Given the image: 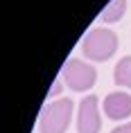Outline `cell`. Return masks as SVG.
Here are the masks:
<instances>
[{
	"label": "cell",
	"instance_id": "obj_7",
	"mask_svg": "<svg viewBox=\"0 0 131 133\" xmlns=\"http://www.w3.org/2000/svg\"><path fill=\"white\" fill-rule=\"evenodd\" d=\"M113 79L117 86L131 88V56H122L115 63V70H113Z\"/></svg>",
	"mask_w": 131,
	"mask_h": 133
},
{
	"label": "cell",
	"instance_id": "obj_8",
	"mask_svg": "<svg viewBox=\"0 0 131 133\" xmlns=\"http://www.w3.org/2000/svg\"><path fill=\"white\" fill-rule=\"evenodd\" d=\"M63 86H66V81H63V77H61V75H59V77H57V81H54V86L50 88L48 97H50V99H52V97H57V95L61 92V88H63Z\"/></svg>",
	"mask_w": 131,
	"mask_h": 133
},
{
	"label": "cell",
	"instance_id": "obj_4",
	"mask_svg": "<svg viewBox=\"0 0 131 133\" xmlns=\"http://www.w3.org/2000/svg\"><path fill=\"white\" fill-rule=\"evenodd\" d=\"M99 99L88 95L79 102V115H77V133H99L102 119H99Z\"/></svg>",
	"mask_w": 131,
	"mask_h": 133
},
{
	"label": "cell",
	"instance_id": "obj_6",
	"mask_svg": "<svg viewBox=\"0 0 131 133\" xmlns=\"http://www.w3.org/2000/svg\"><path fill=\"white\" fill-rule=\"evenodd\" d=\"M127 11V0H111L109 5L102 9V14H99V21L102 23H117L120 18L124 16Z\"/></svg>",
	"mask_w": 131,
	"mask_h": 133
},
{
	"label": "cell",
	"instance_id": "obj_5",
	"mask_svg": "<svg viewBox=\"0 0 131 133\" xmlns=\"http://www.w3.org/2000/svg\"><path fill=\"white\" fill-rule=\"evenodd\" d=\"M102 108L106 113L109 119H124L131 115V95L122 90H115V92H109L106 99L102 102Z\"/></svg>",
	"mask_w": 131,
	"mask_h": 133
},
{
	"label": "cell",
	"instance_id": "obj_1",
	"mask_svg": "<svg viewBox=\"0 0 131 133\" xmlns=\"http://www.w3.org/2000/svg\"><path fill=\"white\" fill-rule=\"evenodd\" d=\"M72 99H57L48 102L39 115V131L41 133H66L72 119Z\"/></svg>",
	"mask_w": 131,
	"mask_h": 133
},
{
	"label": "cell",
	"instance_id": "obj_9",
	"mask_svg": "<svg viewBox=\"0 0 131 133\" xmlns=\"http://www.w3.org/2000/svg\"><path fill=\"white\" fill-rule=\"evenodd\" d=\"M111 133H131V122H124V124H120V126H115Z\"/></svg>",
	"mask_w": 131,
	"mask_h": 133
},
{
	"label": "cell",
	"instance_id": "obj_2",
	"mask_svg": "<svg viewBox=\"0 0 131 133\" xmlns=\"http://www.w3.org/2000/svg\"><path fill=\"white\" fill-rule=\"evenodd\" d=\"M82 50L90 61H106L117 50V34L106 27L90 29L82 41Z\"/></svg>",
	"mask_w": 131,
	"mask_h": 133
},
{
	"label": "cell",
	"instance_id": "obj_3",
	"mask_svg": "<svg viewBox=\"0 0 131 133\" xmlns=\"http://www.w3.org/2000/svg\"><path fill=\"white\" fill-rule=\"evenodd\" d=\"M61 77L70 90L84 92V90H88V88L95 86L97 70L93 65H88L86 61H82V59H68L61 68Z\"/></svg>",
	"mask_w": 131,
	"mask_h": 133
}]
</instances>
